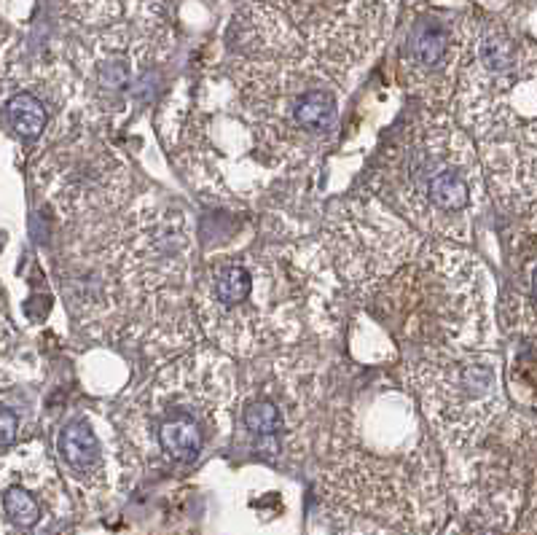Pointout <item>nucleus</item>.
Here are the masks:
<instances>
[{
    "instance_id": "4468645a",
    "label": "nucleus",
    "mask_w": 537,
    "mask_h": 535,
    "mask_svg": "<svg viewBox=\"0 0 537 535\" xmlns=\"http://www.w3.org/2000/svg\"><path fill=\"white\" fill-rule=\"evenodd\" d=\"M86 116L76 70L65 62H14L3 68L6 135L27 159Z\"/></svg>"
},
{
    "instance_id": "a211bd4d",
    "label": "nucleus",
    "mask_w": 537,
    "mask_h": 535,
    "mask_svg": "<svg viewBox=\"0 0 537 535\" xmlns=\"http://www.w3.org/2000/svg\"><path fill=\"white\" fill-rule=\"evenodd\" d=\"M0 490L3 535H27L60 519L70 495L57 460L46 455V447L38 439L17 441V447L3 449Z\"/></svg>"
},
{
    "instance_id": "f03ea898",
    "label": "nucleus",
    "mask_w": 537,
    "mask_h": 535,
    "mask_svg": "<svg viewBox=\"0 0 537 535\" xmlns=\"http://www.w3.org/2000/svg\"><path fill=\"white\" fill-rule=\"evenodd\" d=\"M317 447V495L333 533H438L452 498L444 452L403 385L333 390Z\"/></svg>"
},
{
    "instance_id": "f3484780",
    "label": "nucleus",
    "mask_w": 537,
    "mask_h": 535,
    "mask_svg": "<svg viewBox=\"0 0 537 535\" xmlns=\"http://www.w3.org/2000/svg\"><path fill=\"white\" fill-rule=\"evenodd\" d=\"M223 3L226 0H62V14L78 35L116 25L132 27L167 62L191 33L188 11L215 14Z\"/></svg>"
},
{
    "instance_id": "1a4fd4ad",
    "label": "nucleus",
    "mask_w": 537,
    "mask_h": 535,
    "mask_svg": "<svg viewBox=\"0 0 537 535\" xmlns=\"http://www.w3.org/2000/svg\"><path fill=\"white\" fill-rule=\"evenodd\" d=\"M245 363L234 404V441L248 458L293 471L323 436L331 406L328 366L307 350Z\"/></svg>"
},
{
    "instance_id": "aec40b11",
    "label": "nucleus",
    "mask_w": 537,
    "mask_h": 535,
    "mask_svg": "<svg viewBox=\"0 0 537 535\" xmlns=\"http://www.w3.org/2000/svg\"><path fill=\"white\" fill-rule=\"evenodd\" d=\"M513 535H537V487L535 495H532V503H529V509L524 511V517H521L519 527L513 530Z\"/></svg>"
},
{
    "instance_id": "20e7f679",
    "label": "nucleus",
    "mask_w": 537,
    "mask_h": 535,
    "mask_svg": "<svg viewBox=\"0 0 537 535\" xmlns=\"http://www.w3.org/2000/svg\"><path fill=\"white\" fill-rule=\"evenodd\" d=\"M452 113L476 143L497 205L511 213L535 205L537 44L473 14Z\"/></svg>"
},
{
    "instance_id": "423d86ee",
    "label": "nucleus",
    "mask_w": 537,
    "mask_h": 535,
    "mask_svg": "<svg viewBox=\"0 0 537 535\" xmlns=\"http://www.w3.org/2000/svg\"><path fill=\"white\" fill-rule=\"evenodd\" d=\"M234 358L197 345L162 363L113 412L137 476L197 468L234 439Z\"/></svg>"
},
{
    "instance_id": "39448f33",
    "label": "nucleus",
    "mask_w": 537,
    "mask_h": 535,
    "mask_svg": "<svg viewBox=\"0 0 537 535\" xmlns=\"http://www.w3.org/2000/svg\"><path fill=\"white\" fill-rule=\"evenodd\" d=\"M366 194L427 240L465 245L486 208L489 183L476 143L454 113L425 108L376 151Z\"/></svg>"
},
{
    "instance_id": "9d476101",
    "label": "nucleus",
    "mask_w": 537,
    "mask_h": 535,
    "mask_svg": "<svg viewBox=\"0 0 537 535\" xmlns=\"http://www.w3.org/2000/svg\"><path fill=\"white\" fill-rule=\"evenodd\" d=\"M398 380L433 431L449 468L468 463L505 417L500 358L489 350L403 358Z\"/></svg>"
},
{
    "instance_id": "ddd939ff",
    "label": "nucleus",
    "mask_w": 537,
    "mask_h": 535,
    "mask_svg": "<svg viewBox=\"0 0 537 535\" xmlns=\"http://www.w3.org/2000/svg\"><path fill=\"white\" fill-rule=\"evenodd\" d=\"M296 33L341 87L374 60L393 30V0H256Z\"/></svg>"
},
{
    "instance_id": "2eb2a0df",
    "label": "nucleus",
    "mask_w": 537,
    "mask_h": 535,
    "mask_svg": "<svg viewBox=\"0 0 537 535\" xmlns=\"http://www.w3.org/2000/svg\"><path fill=\"white\" fill-rule=\"evenodd\" d=\"M54 460L70 498L86 511L100 514L135 479V468L113 417L81 409L60 425L54 439Z\"/></svg>"
},
{
    "instance_id": "6e6552de",
    "label": "nucleus",
    "mask_w": 537,
    "mask_h": 535,
    "mask_svg": "<svg viewBox=\"0 0 537 535\" xmlns=\"http://www.w3.org/2000/svg\"><path fill=\"white\" fill-rule=\"evenodd\" d=\"M218 70L277 178L307 170L333 146L344 87L304 49H226Z\"/></svg>"
},
{
    "instance_id": "f257e3e1",
    "label": "nucleus",
    "mask_w": 537,
    "mask_h": 535,
    "mask_svg": "<svg viewBox=\"0 0 537 535\" xmlns=\"http://www.w3.org/2000/svg\"><path fill=\"white\" fill-rule=\"evenodd\" d=\"M197 240L186 210L137 194L116 213L65 226L54 275L86 339L167 363L199 345Z\"/></svg>"
},
{
    "instance_id": "dca6fc26",
    "label": "nucleus",
    "mask_w": 537,
    "mask_h": 535,
    "mask_svg": "<svg viewBox=\"0 0 537 535\" xmlns=\"http://www.w3.org/2000/svg\"><path fill=\"white\" fill-rule=\"evenodd\" d=\"M476 11L422 9L403 33L398 70L411 97L425 108L452 111Z\"/></svg>"
},
{
    "instance_id": "0eeeda50",
    "label": "nucleus",
    "mask_w": 537,
    "mask_h": 535,
    "mask_svg": "<svg viewBox=\"0 0 537 535\" xmlns=\"http://www.w3.org/2000/svg\"><path fill=\"white\" fill-rule=\"evenodd\" d=\"M492 294L476 253L427 240L417 256L374 285L358 304L403 358L484 350L492 339Z\"/></svg>"
},
{
    "instance_id": "6ab92c4d",
    "label": "nucleus",
    "mask_w": 537,
    "mask_h": 535,
    "mask_svg": "<svg viewBox=\"0 0 537 535\" xmlns=\"http://www.w3.org/2000/svg\"><path fill=\"white\" fill-rule=\"evenodd\" d=\"M519 242L511 245L508 256V283H505L500 315L508 331L532 334L537 328V229L535 234L519 232Z\"/></svg>"
},
{
    "instance_id": "f8f14e48",
    "label": "nucleus",
    "mask_w": 537,
    "mask_h": 535,
    "mask_svg": "<svg viewBox=\"0 0 537 535\" xmlns=\"http://www.w3.org/2000/svg\"><path fill=\"white\" fill-rule=\"evenodd\" d=\"M320 240L347 296L358 302L417 256L427 237L371 194H352L325 210Z\"/></svg>"
},
{
    "instance_id": "7ed1b4c3",
    "label": "nucleus",
    "mask_w": 537,
    "mask_h": 535,
    "mask_svg": "<svg viewBox=\"0 0 537 535\" xmlns=\"http://www.w3.org/2000/svg\"><path fill=\"white\" fill-rule=\"evenodd\" d=\"M347 299L323 240L282 216L245 245L205 256L194 285L202 337L234 361L336 339Z\"/></svg>"
},
{
    "instance_id": "9b49d317",
    "label": "nucleus",
    "mask_w": 537,
    "mask_h": 535,
    "mask_svg": "<svg viewBox=\"0 0 537 535\" xmlns=\"http://www.w3.org/2000/svg\"><path fill=\"white\" fill-rule=\"evenodd\" d=\"M27 178L30 191L62 226L116 213L137 197L129 162L86 116L27 159Z\"/></svg>"
}]
</instances>
